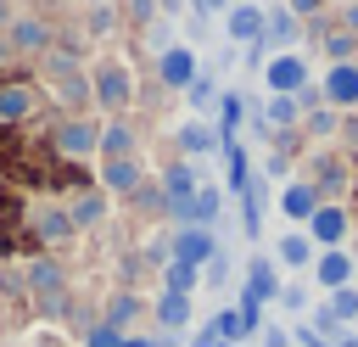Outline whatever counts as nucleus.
Instances as JSON below:
<instances>
[{
  "instance_id": "nucleus-15",
  "label": "nucleus",
  "mask_w": 358,
  "mask_h": 347,
  "mask_svg": "<svg viewBox=\"0 0 358 347\" xmlns=\"http://www.w3.org/2000/svg\"><path fill=\"white\" fill-rule=\"evenodd\" d=\"M101 185H106V190H134V185H140V162H134V157H112V162L101 168Z\"/></svg>"
},
{
  "instance_id": "nucleus-23",
  "label": "nucleus",
  "mask_w": 358,
  "mask_h": 347,
  "mask_svg": "<svg viewBox=\"0 0 358 347\" xmlns=\"http://www.w3.org/2000/svg\"><path fill=\"white\" fill-rule=\"evenodd\" d=\"M185 90H190V106H196V112H207V106L218 101V78H213V73H196Z\"/></svg>"
},
{
  "instance_id": "nucleus-33",
  "label": "nucleus",
  "mask_w": 358,
  "mask_h": 347,
  "mask_svg": "<svg viewBox=\"0 0 358 347\" xmlns=\"http://www.w3.org/2000/svg\"><path fill=\"white\" fill-rule=\"evenodd\" d=\"M330 123H336L330 112H313V118H308V129H313V134H330Z\"/></svg>"
},
{
  "instance_id": "nucleus-32",
  "label": "nucleus",
  "mask_w": 358,
  "mask_h": 347,
  "mask_svg": "<svg viewBox=\"0 0 358 347\" xmlns=\"http://www.w3.org/2000/svg\"><path fill=\"white\" fill-rule=\"evenodd\" d=\"M129 313H134V297H117V302H112V313H106V325H112V330H117V325H123V319H129Z\"/></svg>"
},
{
  "instance_id": "nucleus-13",
  "label": "nucleus",
  "mask_w": 358,
  "mask_h": 347,
  "mask_svg": "<svg viewBox=\"0 0 358 347\" xmlns=\"http://www.w3.org/2000/svg\"><path fill=\"white\" fill-rule=\"evenodd\" d=\"M241 297H246V302H263V297H280V280H274V263H263V257H257V263L246 269V291H241Z\"/></svg>"
},
{
  "instance_id": "nucleus-1",
  "label": "nucleus",
  "mask_w": 358,
  "mask_h": 347,
  "mask_svg": "<svg viewBox=\"0 0 358 347\" xmlns=\"http://www.w3.org/2000/svg\"><path fill=\"white\" fill-rule=\"evenodd\" d=\"M90 101H101L106 112H123V106L134 101V73H129V62H117V56L95 62V73H90Z\"/></svg>"
},
{
  "instance_id": "nucleus-12",
  "label": "nucleus",
  "mask_w": 358,
  "mask_h": 347,
  "mask_svg": "<svg viewBox=\"0 0 358 347\" xmlns=\"http://www.w3.org/2000/svg\"><path fill=\"white\" fill-rule=\"evenodd\" d=\"M28 285H34V297H39L45 308H56V297H62V269H56L50 257H39V263L28 269Z\"/></svg>"
},
{
  "instance_id": "nucleus-19",
  "label": "nucleus",
  "mask_w": 358,
  "mask_h": 347,
  "mask_svg": "<svg viewBox=\"0 0 358 347\" xmlns=\"http://www.w3.org/2000/svg\"><path fill=\"white\" fill-rule=\"evenodd\" d=\"M157 319H162L168 330L190 325V297H179V291H162V297H157Z\"/></svg>"
},
{
  "instance_id": "nucleus-11",
  "label": "nucleus",
  "mask_w": 358,
  "mask_h": 347,
  "mask_svg": "<svg viewBox=\"0 0 358 347\" xmlns=\"http://www.w3.org/2000/svg\"><path fill=\"white\" fill-rule=\"evenodd\" d=\"M229 39L235 45H263V6H235L229 11Z\"/></svg>"
},
{
  "instance_id": "nucleus-28",
  "label": "nucleus",
  "mask_w": 358,
  "mask_h": 347,
  "mask_svg": "<svg viewBox=\"0 0 358 347\" xmlns=\"http://www.w3.org/2000/svg\"><path fill=\"white\" fill-rule=\"evenodd\" d=\"M352 50H358L352 34H330V67H336V62H352Z\"/></svg>"
},
{
  "instance_id": "nucleus-35",
  "label": "nucleus",
  "mask_w": 358,
  "mask_h": 347,
  "mask_svg": "<svg viewBox=\"0 0 358 347\" xmlns=\"http://www.w3.org/2000/svg\"><path fill=\"white\" fill-rule=\"evenodd\" d=\"M190 6H196L201 17H213V11H224V0H190Z\"/></svg>"
},
{
  "instance_id": "nucleus-10",
  "label": "nucleus",
  "mask_w": 358,
  "mask_h": 347,
  "mask_svg": "<svg viewBox=\"0 0 358 347\" xmlns=\"http://www.w3.org/2000/svg\"><path fill=\"white\" fill-rule=\"evenodd\" d=\"M95 140H101V129H90L84 118H67V123L56 129V146H62L67 157H90V151H95Z\"/></svg>"
},
{
  "instance_id": "nucleus-40",
  "label": "nucleus",
  "mask_w": 358,
  "mask_h": 347,
  "mask_svg": "<svg viewBox=\"0 0 358 347\" xmlns=\"http://www.w3.org/2000/svg\"><path fill=\"white\" fill-rule=\"evenodd\" d=\"M123 347H157V341H145V336H134V341H123Z\"/></svg>"
},
{
  "instance_id": "nucleus-21",
  "label": "nucleus",
  "mask_w": 358,
  "mask_h": 347,
  "mask_svg": "<svg viewBox=\"0 0 358 347\" xmlns=\"http://www.w3.org/2000/svg\"><path fill=\"white\" fill-rule=\"evenodd\" d=\"M268 123L274 129H296L302 123V101L296 95H268Z\"/></svg>"
},
{
  "instance_id": "nucleus-24",
  "label": "nucleus",
  "mask_w": 358,
  "mask_h": 347,
  "mask_svg": "<svg viewBox=\"0 0 358 347\" xmlns=\"http://www.w3.org/2000/svg\"><path fill=\"white\" fill-rule=\"evenodd\" d=\"M347 185V162L341 157H319V185H313V196L319 190H341Z\"/></svg>"
},
{
  "instance_id": "nucleus-14",
  "label": "nucleus",
  "mask_w": 358,
  "mask_h": 347,
  "mask_svg": "<svg viewBox=\"0 0 358 347\" xmlns=\"http://www.w3.org/2000/svg\"><path fill=\"white\" fill-rule=\"evenodd\" d=\"M11 45H17V50H45V45H50V28H45L39 17H17V22H11Z\"/></svg>"
},
{
  "instance_id": "nucleus-29",
  "label": "nucleus",
  "mask_w": 358,
  "mask_h": 347,
  "mask_svg": "<svg viewBox=\"0 0 358 347\" xmlns=\"http://www.w3.org/2000/svg\"><path fill=\"white\" fill-rule=\"evenodd\" d=\"M84 347H123V336H117V330H112V325H95V330H90V341H84Z\"/></svg>"
},
{
  "instance_id": "nucleus-3",
  "label": "nucleus",
  "mask_w": 358,
  "mask_h": 347,
  "mask_svg": "<svg viewBox=\"0 0 358 347\" xmlns=\"http://www.w3.org/2000/svg\"><path fill=\"white\" fill-rule=\"evenodd\" d=\"M308 241H319L324 252H330V246H341V241H347V213H341V207H330V201H319V207H313V218H308Z\"/></svg>"
},
{
  "instance_id": "nucleus-26",
  "label": "nucleus",
  "mask_w": 358,
  "mask_h": 347,
  "mask_svg": "<svg viewBox=\"0 0 358 347\" xmlns=\"http://www.w3.org/2000/svg\"><path fill=\"white\" fill-rule=\"evenodd\" d=\"M162 280H168V291H179V297H190V285L201 280V269H190V263H168V274H162Z\"/></svg>"
},
{
  "instance_id": "nucleus-9",
  "label": "nucleus",
  "mask_w": 358,
  "mask_h": 347,
  "mask_svg": "<svg viewBox=\"0 0 358 347\" xmlns=\"http://www.w3.org/2000/svg\"><path fill=\"white\" fill-rule=\"evenodd\" d=\"M213 252H218V246H213V235H207V229H196V224H190V229H179V241H173V263H190V269H201Z\"/></svg>"
},
{
  "instance_id": "nucleus-4",
  "label": "nucleus",
  "mask_w": 358,
  "mask_h": 347,
  "mask_svg": "<svg viewBox=\"0 0 358 347\" xmlns=\"http://www.w3.org/2000/svg\"><path fill=\"white\" fill-rule=\"evenodd\" d=\"M313 280H319L324 291H341V285H352V257H347L341 246L319 252V257H313Z\"/></svg>"
},
{
  "instance_id": "nucleus-39",
  "label": "nucleus",
  "mask_w": 358,
  "mask_h": 347,
  "mask_svg": "<svg viewBox=\"0 0 358 347\" xmlns=\"http://www.w3.org/2000/svg\"><path fill=\"white\" fill-rule=\"evenodd\" d=\"M347 28H358V6H347Z\"/></svg>"
},
{
  "instance_id": "nucleus-16",
  "label": "nucleus",
  "mask_w": 358,
  "mask_h": 347,
  "mask_svg": "<svg viewBox=\"0 0 358 347\" xmlns=\"http://www.w3.org/2000/svg\"><path fill=\"white\" fill-rule=\"evenodd\" d=\"M313 207H319L313 185H285V190H280V213H285V218H313Z\"/></svg>"
},
{
  "instance_id": "nucleus-25",
  "label": "nucleus",
  "mask_w": 358,
  "mask_h": 347,
  "mask_svg": "<svg viewBox=\"0 0 358 347\" xmlns=\"http://www.w3.org/2000/svg\"><path fill=\"white\" fill-rule=\"evenodd\" d=\"M39 235H45V241H62V235H73V218H67L62 207H50V213H39Z\"/></svg>"
},
{
  "instance_id": "nucleus-7",
  "label": "nucleus",
  "mask_w": 358,
  "mask_h": 347,
  "mask_svg": "<svg viewBox=\"0 0 358 347\" xmlns=\"http://www.w3.org/2000/svg\"><path fill=\"white\" fill-rule=\"evenodd\" d=\"M157 78L173 84V90L190 84V78H196V56H190V45H168V50L157 56Z\"/></svg>"
},
{
  "instance_id": "nucleus-6",
  "label": "nucleus",
  "mask_w": 358,
  "mask_h": 347,
  "mask_svg": "<svg viewBox=\"0 0 358 347\" xmlns=\"http://www.w3.org/2000/svg\"><path fill=\"white\" fill-rule=\"evenodd\" d=\"M324 101L330 106H358V62H336L324 73Z\"/></svg>"
},
{
  "instance_id": "nucleus-27",
  "label": "nucleus",
  "mask_w": 358,
  "mask_h": 347,
  "mask_svg": "<svg viewBox=\"0 0 358 347\" xmlns=\"http://www.w3.org/2000/svg\"><path fill=\"white\" fill-rule=\"evenodd\" d=\"M101 213H106V201H101V196H78V201H73V213H67V218H73V229H78V224H95V218H101Z\"/></svg>"
},
{
  "instance_id": "nucleus-2",
  "label": "nucleus",
  "mask_w": 358,
  "mask_h": 347,
  "mask_svg": "<svg viewBox=\"0 0 358 347\" xmlns=\"http://www.w3.org/2000/svg\"><path fill=\"white\" fill-rule=\"evenodd\" d=\"M50 84H56V101H62V106H84V101H90V84H84V73L73 67V56H50Z\"/></svg>"
},
{
  "instance_id": "nucleus-18",
  "label": "nucleus",
  "mask_w": 358,
  "mask_h": 347,
  "mask_svg": "<svg viewBox=\"0 0 358 347\" xmlns=\"http://www.w3.org/2000/svg\"><path fill=\"white\" fill-rule=\"evenodd\" d=\"M213 140H218V134H213V123H207V118H190V123L179 129V146H185L190 157H196V151L207 157V151H213Z\"/></svg>"
},
{
  "instance_id": "nucleus-5",
  "label": "nucleus",
  "mask_w": 358,
  "mask_h": 347,
  "mask_svg": "<svg viewBox=\"0 0 358 347\" xmlns=\"http://www.w3.org/2000/svg\"><path fill=\"white\" fill-rule=\"evenodd\" d=\"M352 319H358V291H352V285L330 291V302L319 308V330H324V336H336V330H341V325H352Z\"/></svg>"
},
{
  "instance_id": "nucleus-36",
  "label": "nucleus",
  "mask_w": 358,
  "mask_h": 347,
  "mask_svg": "<svg viewBox=\"0 0 358 347\" xmlns=\"http://www.w3.org/2000/svg\"><path fill=\"white\" fill-rule=\"evenodd\" d=\"M129 11H134V17H151L157 6H151V0H129Z\"/></svg>"
},
{
  "instance_id": "nucleus-31",
  "label": "nucleus",
  "mask_w": 358,
  "mask_h": 347,
  "mask_svg": "<svg viewBox=\"0 0 358 347\" xmlns=\"http://www.w3.org/2000/svg\"><path fill=\"white\" fill-rule=\"evenodd\" d=\"M280 302H285L291 313H302V308H308V291H302V285H280Z\"/></svg>"
},
{
  "instance_id": "nucleus-41",
  "label": "nucleus",
  "mask_w": 358,
  "mask_h": 347,
  "mask_svg": "<svg viewBox=\"0 0 358 347\" xmlns=\"http://www.w3.org/2000/svg\"><path fill=\"white\" fill-rule=\"evenodd\" d=\"M0 6H11V0H0Z\"/></svg>"
},
{
  "instance_id": "nucleus-30",
  "label": "nucleus",
  "mask_w": 358,
  "mask_h": 347,
  "mask_svg": "<svg viewBox=\"0 0 358 347\" xmlns=\"http://www.w3.org/2000/svg\"><path fill=\"white\" fill-rule=\"evenodd\" d=\"M201 280H207V285H224V280H229V263H224V257L213 252V257H207V274H201Z\"/></svg>"
},
{
  "instance_id": "nucleus-22",
  "label": "nucleus",
  "mask_w": 358,
  "mask_h": 347,
  "mask_svg": "<svg viewBox=\"0 0 358 347\" xmlns=\"http://www.w3.org/2000/svg\"><path fill=\"white\" fill-rule=\"evenodd\" d=\"M95 151H106V162H112V157H129V151H134V134H129L123 123H106L101 140H95Z\"/></svg>"
},
{
  "instance_id": "nucleus-17",
  "label": "nucleus",
  "mask_w": 358,
  "mask_h": 347,
  "mask_svg": "<svg viewBox=\"0 0 358 347\" xmlns=\"http://www.w3.org/2000/svg\"><path fill=\"white\" fill-rule=\"evenodd\" d=\"M274 257H280L285 269H302V263H313V241H308V235H296V229H285V235H280V246H274Z\"/></svg>"
},
{
  "instance_id": "nucleus-20",
  "label": "nucleus",
  "mask_w": 358,
  "mask_h": 347,
  "mask_svg": "<svg viewBox=\"0 0 358 347\" xmlns=\"http://www.w3.org/2000/svg\"><path fill=\"white\" fill-rule=\"evenodd\" d=\"M34 112V95L22 90V84H6L0 90V123H17V118H28Z\"/></svg>"
},
{
  "instance_id": "nucleus-37",
  "label": "nucleus",
  "mask_w": 358,
  "mask_h": 347,
  "mask_svg": "<svg viewBox=\"0 0 358 347\" xmlns=\"http://www.w3.org/2000/svg\"><path fill=\"white\" fill-rule=\"evenodd\" d=\"M291 11H319V0H291Z\"/></svg>"
},
{
  "instance_id": "nucleus-38",
  "label": "nucleus",
  "mask_w": 358,
  "mask_h": 347,
  "mask_svg": "<svg viewBox=\"0 0 358 347\" xmlns=\"http://www.w3.org/2000/svg\"><path fill=\"white\" fill-rule=\"evenodd\" d=\"M330 347H358V336H336V341H330Z\"/></svg>"
},
{
  "instance_id": "nucleus-8",
  "label": "nucleus",
  "mask_w": 358,
  "mask_h": 347,
  "mask_svg": "<svg viewBox=\"0 0 358 347\" xmlns=\"http://www.w3.org/2000/svg\"><path fill=\"white\" fill-rule=\"evenodd\" d=\"M302 84H308L302 56H274V62H268V90H274V95H296Z\"/></svg>"
},
{
  "instance_id": "nucleus-34",
  "label": "nucleus",
  "mask_w": 358,
  "mask_h": 347,
  "mask_svg": "<svg viewBox=\"0 0 358 347\" xmlns=\"http://www.w3.org/2000/svg\"><path fill=\"white\" fill-rule=\"evenodd\" d=\"M285 341H291V336H285L280 325H268V330H263V347H285Z\"/></svg>"
}]
</instances>
